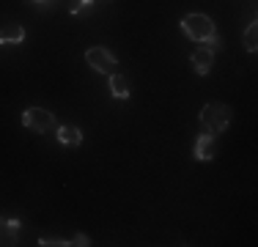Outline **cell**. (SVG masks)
<instances>
[{
  "label": "cell",
  "instance_id": "6da1fadb",
  "mask_svg": "<svg viewBox=\"0 0 258 247\" xmlns=\"http://www.w3.org/2000/svg\"><path fill=\"white\" fill-rule=\"evenodd\" d=\"M231 118H233L231 107H228V104H223V102H209V104H204V110H201V115H198L204 132L214 135V138H217V135H223L225 129L231 127Z\"/></svg>",
  "mask_w": 258,
  "mask_h": 247
},
{
  "label": "cell",
  "instance_id": "7a4b0ae2",
  "mask_svg": "<svg viewBox=\"0 0 258 247\" xmlns=\"http://www.w3.org/2000/svg\"><path fill=\"white\" fill-rule=\"evenodd\" d=\"M181 30L189 36L192 41H198V44H209V41H217V28H214L212 17L206 14H187L181 20Z\"/></svg>",
  "mask_w": 258,
  "mask_h": 247
},
{
  "label": "cell",
  "instance_id": "3957f363",
  "mask_svg": "<svg viewBox=\"0 0 258 247\" xmlns=\"http://www.w3.org/2000/svg\"><path fill=\"white\" fill-rule=\"evenodd\" d=\"M22 127H28L30 132H50V129H58V121L44 107H28L22 113Z\"/></svg>",
  "mask_w": 258,
  "mask_h": 247
},
{
  "label": "cell",
  "instance_id": "277c9868",
  "mask_svg": "<svg viewBox=\"0 0 258 247\" xmlns=\"http://www.w3.org/2000/svg\"><path fill=\"white\" fill-rule=\"evenodd\" d=\"M85 64L91 66L94 72H99V74H113L115 72V66H118V58H115L110 49H104V47H91L88 52H85Z\"/></svg>",
  "mask_w": 258,
  "mask_h": 247
},
{
  "label": "cell",
  "instance_id": "5b68a950",
  "mask_svg": "<svg viewBox=\"0 0 258 247\" xmlns=\"http://www.w3.org/2000/svg\"><path fill=\"white\" fill-rule=\"evenodd\" d=\"M220 49V39L217 41H209L206 47H198L192 52V69L198 77H206L209 72H212V64H214V52Z\"/></svg>",
  "mask_w": 258,
  "mask_h": 247
},
{
  "label": "cell",
  "instance_id": "8992f818",
  "mask_svg": "<svg viewBox=\"0 0 258 247\" xmlns=\"http://www.w3.org/2000/svg\"><path fill=\"white\" fill-rule=\"evenodd\" d=\"M192 151H195V159H198V162H212L214 159V135H209V132L198 135Z\"/></svg>",
  "mask_w": 258,
  "mask_h": 247
},
{
  "label": "cell",
  "instance_id": "52a82bcc",
  "mask_svg": "<svg viewBox=\"0 0 258 247\" xmlns=\"http://www.w3.org/2000/svg\"><path fill=\"white\" fill-rule=\"evenodd\" d=\"M110 94H113L115 99H129L132 96V85H129V80L124 77V74H110V83H107Z\"/></svg>",
  "mask_w": 258,
  "mask_h": 247
},
{
  "label": "cell",
  "instance_id": "ba28073f",
  "mask_svg": "<svg viewBox=\"0 0 258 247\" xmlns=\"http://www.w3.org/2000/svg\"><path fill=\"white\" fill-rule=\"evenodd\" d=\"M22 41H25V28L22 25L9 22L0 28V44H22Z\"/></svg>",
  "mask_w": 258,
  "mask_h": 247
},
{
  "label": "cell",
  "instance_id": "9c48e42d",
  "mask_svg": "<svg viewBox=\"0 0 258 247\" xmlns=\"http://www.w3.org/2000/svg\"><path fill=\"white\" fill-rule=\"evenodd\" d=\"M20 228H22V222L17 217H0V239H3L6 244H14Z\"/></svg>",
  "mask_w": 258,
  "mask_h": 247
},
{
  "label": "cell",
  "instance_id": "30bf717a",
  "mask_svg": "<svg viewBox=\"0 0 258 247\" xmlns=\"http://www.w3.org/2000/svg\"><path fill=\"white\" fill-rule=\"evenodd\" d=\"M55 138H58L60 146H80V143H83V132H80L77 127H72V124H63V127H58Z\"/></svg>",
  "mask_w": 258,
  "mask_h": 247
},
{
  "label": "cell",
  "instance_id": "8fae6325",
  "mask_svg": "<svg viewBox=\"0 0 258 247\" xmlns=\"http://www.w3.org/2000/svg\"><path fill=\"white\" fill-rule=\"evenodd\" d=\"M242 44H244V49H247V52H255V49H258V25H255V22H250L247 28H244Z\"/></svg>",
  "mask_w": 258,
  "mask_h": 247
},
{
  "label": "cell",
  "instance_id": "7c38bea8",
  "mask_svg": "<svg viewBox=\"0 0 258 247\" xmlns=\"http://www.w3.org/2000/svg\"><path fill=\"white\" fill-rule=\"evenodd\" d=\"M39 244H41V247H66L69 242H66V239H44V236H41Z\"/></svg>",
  "mask_w": 258,
  "mask_h": 247
},
{
  "label": "cell",
  "instance_id": "4fadbf2b",
  "mask_svg": "<svg viewBox=\"0 0 258 247\" xmlns=\"http://www.w3.org/2000/svg\"><path fill=\"white\" fill-rule=\"evenodd\" d=\"M96 0H77L75 6H72V14H80V11H85V9H91Z\"/></svg>",
  "mask_w": 258,
  "mask_h": 247
},
{
  "label": "cell",
  "instance_id": "5bb4252c",
  "mask_svg": "<svg viewBox=\"0 0 258 247\" xmlns=\"http://www.w3.org/2000/svg\"><path fill=\"white\" fill-rule=\"evenodd\" d=\"M69 244H77V247H88V244H91V236H85V233H75V239H72Z\"/></svg>",
  "mask_w": 258,
  "mask_h": 247
},
{
  "label": "cell",
  "instance_id": "9a60e30c",
  "mask_svg": "<svg viewBox=\"0 0 258 247\" xmlns=\"http://www.w3.org/2000/svg\"><path fill=\"white\" fill-rule=\"evenodd\" d=\"M33 3H44V0H33Z\"/></svg>",
  "mask_w": 258,
  "mask_h": 247
}]
</instances>
